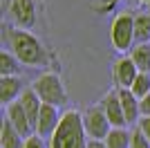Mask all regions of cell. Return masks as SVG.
Here are the masks:
<instances>
[{
    "label": "cell",
    "instance_id": "cell-21",
    "mask_svg": "<svg viewBox=\"0 0 150 148\" xmlns=\"http://www.w3.org/2000/svg\"><path fill=\"white\" fill-rule=\"evenodd\" d=\"M25 148H47V146H45L43 137H38L36 132H34L31 137H27V139H25Z\"/></svg>",
    "mask_w": 150,
    "mask_h": 148
},
{
    "label": "cell",
    "instance_id": "cell-22",
    "mask_svg": "<svg viewBox=\"0 0 150 148\" xmlns=\"http://www.w3.org/2000/svg\"><path fill=\"white\" fill-rule=\"evenodd\" d=\"M137 128L144 132V137L150 142V117H141V119H139V123H137Z\"/></svg>",
    "mask_w": 150,
    "mask_h": 148
},
{
    "label": "cell",
    "instance_id": "cell-9",
    "mask_svg": "<svg viewBox=\"0 0 150 148\" xmlns=\"http://www.w3.org/2000/svg\"><path fill=\"white\" fill-rule=\"evenodd\" d=\"M139 74H141V72L137 70V65H134V61H132L130 56H121L119 61L114 63V81H117V85H119V88L130 90Z\"/></svg>",
    "mask_w": 150,
    "mask_h": 148
},
{
    "label": "cell",
    "instance_id": "cell-12",
    "mask_svg": "<svg viewBox=\"0 0 150 148\" xmlns=\"http://www.w3.org/2000/svg\"><path fill=\"white\" fill-rule=\"evenodd\" d=\"M117 90H119V99H121V105H123L128 126L130 123H139V119H141V101L125 88H117Z\"/></svg>",
    "mask_w": 150,
    "mask_h": 148
},
{
    "label": "cell",
    "instance_id": "cell-13",
    "mask_svg": "<svg viewBox=\"0 0 150 148\" xmlns=\"http://www.w3.org/2000/svg\"><path fill=\"white\" fill-rule=\"evenodd\" d=\"M20 105L25 108V112H27V117H29V121H31V126H34V130H36V123H38V117H40V108H43V101L38 99V94L31 90V88H27L25 92L20 94Z\"/></svg>",
    "mask_w": 150,
    "mask_h": 148
},
{
    "label": "cell",
    "instance_id": "cell-11",
    "mask_svg": "<svg viewBox=\"0 0 150 148\" xmlns=\"http://www.w3.org/2000/svg\"><path fill=\"white\" fill-rule=\"evenodd\" d=\"M23 90L18 76H0V103L2 105H11L13 101H18Z\"/></svg>",
    "mask_w": 150,
    "mask_h": 148
},
{
    "label": "cell",
    "instance_id": "cell-15",
    "mask_svg": "<svg viewBox=\"0 0 150 148\" xmlns=\"http://www.w3.org/2000/svg\"><path fill=\"white\" fill-rule=\"evenodd\" d=\"M130 58L134 61V65L141 74H150V43L134 45L130 52Z\"/></svg>",
    "mask_w": 150,
    "mask_h": 148
},
{
    "label": "cell",
    "instance_id": "cell-4",
    "mask_svg": "<svg viewBox=\"0 0 150 148\" xmlns=\"http://www.w3.org/2000/svg\"><path fill=\"white\" fill-rule=\"evenodd\" d=\"M110 41H112V47L121 54H125L128 49L132 52L134 47V16L128 11L119 14L117 18L110 25Z\"/></svg>",
    "mask_w": 150,
    "mask_h": 148
},
{
    "label": "cell",
    "instance_id": "cell-8",
    "mask_svg": "<svg viewBox=\"0 0 150 148\" xmlns=\"http://www.w3.org/2000/svg\"><path fill=\"white\" fill-rule=\"evenodd\" d=\"M63 115L58 112V108H54V105H45L40 108V117H38V123H36V135L38 137H50L56 132L58 123H61Z\"/></svg>",
    "mask_w": 150,
    "mask_h": 148
},
{
    "label": "cell",
    "instance_id": "cell-3",
    "mask_svg": "<svg viewBox=\"0 0 150 148\" xmlns=\"http://www.w3.org/2000/svg\"><path fill=\"white\" fill-rule=\"evenodd\" d=\"M31 90L38 94V99H40L45 105L61 108V105L67 103V90H65V85H63L61 76H58V74H54V72L40 74V76L34 81Z\"/></svg>",
    "mask_w": 150,
    "mask_h": 148
},
{
    "label": "cell",
    "instance_id": "cell-16",
    "mask_svg": "<svg viewBox=\"0 0 150 148\" xmlns=\"http://www.w3.org/2000/svg\"><path fill=\"white\" fill-rule=\"evenodd\" d=\"M134 43L144 45L150 43V14H137L134 16Z\"/></svg>",
    "mask_w": 150,
    "mask_h": 148
},
{
    "label": "cell",
    "instance_id": "cell-7",
    "mask_svg": "<svg viewBox=\"0 0 150 148\" xmlns=\"http://www.w3.org/2000/svg\"><path fill=\"white\" fill-rule=\"evenodd\" d=\"M9 14H11V20L23 29H31L36 25V2L34 0H11Z\"/></svg>",
    "mask_w": 150,
    "mask_h": 148
},
{
    "label": "cell",
    "instance_id": "cell-2",
    "mask_svg": "<svg viewBox=\"0 0 150 148\" xmlns=\"http://www.w3.org/2000/svg\"><path fill=\"white\" fill-rule=\"evenodd\" d=\"M88 135L83 126V115L76 110L63 112L56 132L50 139V148H88Z\"/></svg>",
    "mask_w": 150,
    "mask_h": 148
},
{
    "label": "cell",
    "instance_id": "cell-14",
    "mask_svg": "<svg viewBox=\"0 0 150 148\" xmlns=\"http://www.w3.org/2000/svg\"><path fill=\"white\" fill-rule=\"evenodd\" d=\"M0 146H2V148H25V137L9 123V119H2V128H0Z\"/></svg>",
    "mask_w": 150,
    "mask_h": 148
},
{
    "label": "cell",
    "instance_id": "cell-24",
    "mask_svg": "<svg viewBox=\"0 0 150 148\" xmlns=\"http://www.w3.org/2000/svg\"><path fill=\"white\" fill-rule=\"evenodd\" d=\"M88 148H108V146H105V142H94V139H90Z\"/></svg>",
    "mask_w": 150,
    "mask_h": 148
},
{
    "label": "cell",
    "instance_id": "cell-20",
    "mask_svg": "<svg viewBox=\"0 0 150 148\" xmlns=\"http://www.w3.org/2000/svg\"><path fill=\"white\" fill-rule=\"evenodd\" d=\"M130 148H150V142L144 137V132H141L139 128L132 130V144H130Z\"/></svg>",
    "mask_w": 150,
    "mask_h": 148
},
{
    "label": "cell",
    "instance_id": "cell-1",
    "mask_svg": "<svg viewBox=\"0 0 150 148\" xmlns=\"http://www.w3.org/2000/svg\"><path fill=\"white\" fill-rule=\"evenodd\" d=\"M5 38H7V43H9V47H11V54L16 56L23 65L40 68V65H45V63L50 61L45 45L40 43L34 34H29V31L5 27Z\"/></svg>",
    "mask_w": 150,
    "mask_h": 148
},
{
    "label": "cell",
    "instance_id": "cell-18",
    "mask_svg": "<svg viewBox=\"0 0 150 148\" xmlns=\"http://www.w3.org/2000/svg\"><path fill=\"white\" fill-rule=\"evenodd\" d=\"M18 70H20V61L11 52H2L0 54V76H18Z\"/></svg>",
    "mask_w": 150,
    "mask_h": 148
},
{
    "label": "cell",
    "instance_id": "cell-19",
    "mask_svg": "<svg viewBox=\"0 0 150 148\" xmlns=\"http://www.w3.org/2000/svg\"><path fill=\"white\" fill-rule=\"evenodd\" d=\"M130 92L134 94V97H137L139 101H141L144 97H148V94H150V74H139V76H137V81L132 83Z\"/></svg>",
    "mask_w": 150,
    "mask_h": 148
},
{
    "label": "cell",
    "instance_id": "cell-6",
    "mask_svg": "<svg viewBox=\"0 0 150 148\" xmlns=\"http://www.w3.org/2000/svg\"><path fill=\"white\" fill-rule=\"evenodd\" d=\"M101 108H103V112H105V117L112 128H125L128 126L123 105H121V99H119V90H110L101 99Z\"/></svg>",
    "mask_w": 150,
    "mask_h": 148
},
{
    "label": "cell",
    "instance_id": "cell-17",
    "mask_svg": "<svg viewBox=\"0 0 150 148\" xmlns=\"http://www.w3.org/2000/svg\"><path fill=\"white\" fill-rule=\"evenodd\" d=\"M132 144V132L128 128H112L105 139L108 148H130Z\"/></svg>",
    "mask_w": 150,
    "mask_h": 148
},
{
    "label": "cell",
    "instance_id": "cell-10",
    "mask_svg": "<svg viewBox=\"0 0 150 148\" xmlns=\"http://www.w3.org/2000/svg\"><path fill=\"white\" fill-rule=\"evenodd\" d=\"M5 119H9V123H11V126L18 130V132L25 137V139H27V137H31L34 126H31L29 117H27L25 108L20 105V101H13L11 105H7V117H5Z\"/></svg>",
    "mask_w": 150,
    "mask_h": 148
},
{
    "label": "cell",
    "instance_id": "cell-23",
    "mask_svg": "<svg viewBox=\"0 0 150 148\" xmlns=\"http://www.w3.org/2000/svg\"><path fill=\"white\" fill-rule=\"evenodd\" d=\"M141 117H150V94L141 99Z\"/></svg>",
    "mask_w": 150,
    "mask_h": 148
},
{
    "label": "cell",
    "instance_id": "cell-5",
    "mask_svg": "<svg viewBox=\"0 0 150 148\" xmlns=\"http://www.w3.org/2000/svg\"><path fill=\"white\" fill-rule=\"evenodd\" d=\"M83 126H85V135L94 142H105L110 130H112L101 105H92V108H88L83 112Z\"/></svg>",
    "mask_w": 150,
    "mask_h": 148
},
{
    "label": "cell",
    "instance_id": "cell-25",
    "mask_svg": "<svg viewBox=\"0 0 150 148\" xmlns=\"http://www.w3.org/2000/svg\"><path fill=\"white\" fill-rule=\"evenodd\" d=\"M139 2H146V5H150V0H139Z\"/></svg>",
    "mask_w": 150,
    "mask_h": 148
}]
</instances>
